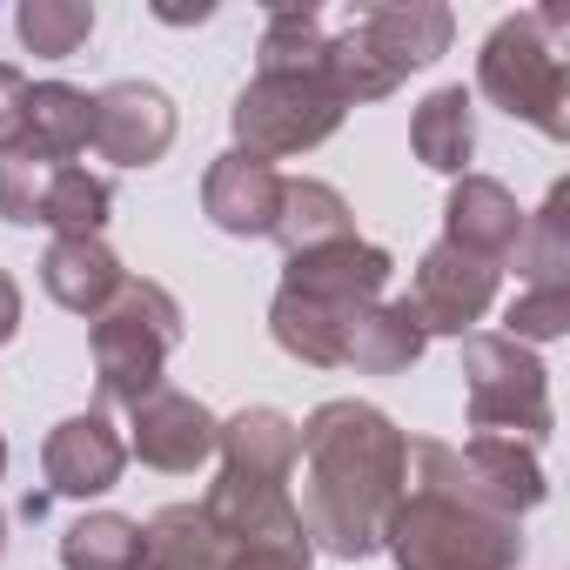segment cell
Returning a JSON list of instances; mask_svg holds the SVG:
<instances>
[{
    "label": "cell",
    "instance_id": "cell-8",
    "mask_svg": "<svg viewBox=\"0 0 570 570\" xmlns=\"http://www.w3.org/2000/svg\"><path fill=\"white\" fill-rule=\"evenodd\" d=\"M463 403H470V430H497L517 443H543L557 430L543 356L497 330L463 336Z\"/></svg>",
    "mask_w": 570,
    "mask_h": 570
},
{
    "label": "cell",
    "instance_id": "cell-7",
    "mask_svg": "<svg viewBox=\"0 0 570 570\" xmlns=\"http://www.w3.org/2000/svg\"><path fill=\"white\" fill-rule=\"evenodd\" d=\"M343 95L330 88V68H255V81L235 95L228 128L242 155L282 161V155H309L343 128Z\"/></svg>",
    "mask_w": 570,
    "mask_h": 570
},
{
    "label": "cell",
    "instance_id": "cell-25",
    "mask_svg": "<svg viewBox=\"0 0 570 570\" xmlns=\"http://www.w3.org/2000/svg\"><path fill=\"white\" fill-rule=\"evenodd\" d=\"M61 570H141V523L121 510H88L61 530Z\"/></svg>",
    "mask_w": 570,
    "mask_h": 570
},
{
    "label": "cell",
    "instance_id": "cell-10",
    "mask_svg": "<svg viewBox=\"0 0 570 570\" xmlns=\"http://www.w3.org/2000/svg\"><path fill=\"white\" fill-rule=\"evenodd\" d=\"M215 430H222V416L202 403V396H188V390H175V383H161V390H148L135 410H128V456H141L148 470H161V476H195L208 456H215Z\"/></svg>",
    "mask_w": 570,
    "mask_h": 570
},
{
    "label": "cell",
    "instance_id": "cell-15",
    "mask_svg": "<svg viewBox=\"0 0 570 570\" xmlns=\"http://www.w3.org/2000/svg\"><path fill=\"white\" fill-rule=\"evenodd\" d=\"M456 463H463L470 490H476L490 510L517 517V523L550 497V476H543V463H537V443H517V436L476 430V436H463V443H456Z\"/></svg>",
    "mask_w": 570,
    "mask_h": 570
},
{
    "label": "cell",
    "instance_id": "cell-27",
    "mask_svg": "<svg viewBox=\"0 0 570 570\" xmlns=\"http://www.w3.org/2000/svg\"><path fill=\"white\" fill-rule=\"evenodd\" d=\"M323 55H330V28L316 8H275L262 21L255 68H323Z\"/></svg>",
    "mask_w": 570,
    "mask_h": 570
},
{
    "label": "cell",
    "instance_id": "cell-19",
    "mask_svg": "<svg viewBox=\"0 0 570 570\" xmlns=\"http://www.w3.org/2000/svg\"><path fill=\"white\" fill-rule=\"evenodd\" d=\"M423 350H430V336L410 316V303L396 296V303H370L356 316V330L343 343V370H356V376H403V370L423 363Z\"/></svg>",
    "mask_w": 570,
    "mask_h": 570
},
{
    "label": "cell",
    "instance_id": "cell-24",
    "mask_svg": "<svg viewBox=\"0 0 570 570\" xmlns=\"http://www.w3.org/2000/svg\"><path fill=\"white\" fill-rule=\"evenodd\" d=\"M115 215V181L108 175H88L81 161H61L48 175V195H41V228L55 235H101Z\"/></svg>",
    "mask_w": 570,
    "mask_h": 570
},
{
    "label": "cell",
    "instance_id": "cell-4",
    "mask_svg": "<svg viewBox=\"0 0 570 570\" xmlns=\"http://www.w3.org/2000/svg\"><path fill=\"white\" fill-rule=\"evenodd\" d=\"M456 41V14L443 0H370L350 14L343 35H330V88L343 95V108L356 101H383L396 95L416 68L443 61Z\"/></svg>",
    "mask_w": 570,
    "mask_h": 570
},
{
    "label": "cell",
    "instance_id": "cell-1",
    "mask_svg": "<svg viewBox=\"0 0 570 570\" xmlns=\"http://www.w3.org/2000/svg\"><path fill=\"white\" fill-rule=\"evenodd\" d=\"M296 463H303V537L309 550L336 563H363L383 550V530L410 483V436L356 396H336L296 423Z\"/></svg>",
    "mask_w": 570,
    "mask_h": 570
},
{
    "label": "cell",
    "instance_id": "cell-13",
    "mask_svg": "<svg viewBox=\"0 0 570 570\" xmlns=\"http://www.w3.org/2000/svg\"><path fill=\"white\" fill-rule=\"evenodd\" d=\"M282 181H289V175H282L275 161L228 148V155H215V161H208V175H202V215H208L222 235H242V242L275 235Z\"/></svg>",
    "mask_w": 570,
    "mask_h": 570
},
{
    "label": "cell",
    "instance_id": "cell-21",
    "mask_svg": "<svg viewBox=\"0 0 570 570\" xmlns=\"http://www.w3.org/2000/svg\"><path fill=\"white\" fill-rule=\"evenodd\" d=\"M141 570H228V543L202 503H168L141 523Z\"/></svg>",
    "mask_w": 570,
    "mask_h": 570
},
{
    "label": "cell",
    "instance_id": "cell-32",
    "mask_svg": "<svg viewBox=\"0 0 570 570\" xmlns=\"http://www.w3.org/2000/svg\"><path fill=\"white\" fill-rule=\"evenodd\" d=\"M0 557H8V510H0Z\"/></svg>",
    "mask_w": 570,
    "mask_h": 570
},
{
    "label": "cell",
    "instance_id": "cell-5",
    "mask_svg": "<svg viewBox=\"0 0 570 570\" xmlns=\"http://www.w3.org/2000/svg\"><path fill=\"white\" fill-rule=\"evenodd\" d=\"M563 8L503 14L476 55V95L510 121H530L550 141H570V68H563Z\"/></svg>",
    "mask_w": 570,
    "mask_h": 570
},
{
    "label": "cell",
    "instance_id": "cell-9",
    "mask_svg": "<svg viewBox=\"0 0 570 570\" xmlns=\"http://www.w3.org/2000/svg\"><path fill=\"white\" fill-rule=\"evenodd\" d=\"M497 282H503V268H490V262H476V255H463L450 242H430L423 262H416V275H410V296L403 303L423 323V336H456L463 343L490 316Z\"/></svg>",
    "mask_w": 570,
    "mask_h": 570
},
{
    "label": "cell",
    "instance_id": "cell-11",
    "mask_svg": "<svg viewBox=\"0 0 570 570\" xmlns=\"http://www.w3.org/2000/svg\"><path fill=\"white\" fill-rule=\"evenodd\" d=\"M175 101L155 81H108L95 95V155L115 168H155L175 148Z\"/></svg>",
    "mask_w": 570,
    "mask_h": 570
},
{
    "label": "cell",
    "instance_id": "cell-12",
    "mask_svg": "<svg viewBox=\"0 0 570 570\" xmlns=\"http://www.w3.org/2000/svg\"><path fill=\"white\" fill-rule=\"evenodd\" d=\"M121 470H128V443H121V430L101 416V410H81V416H61L55 430H48V443H41V476H48V503L55 497H75V503H88V497H108L115 483H121Z\"/></svg>",
    "mask_w": 570,
    "mask_h": 570
},
{
    "label": "cell",
    "instance_id": "cell-30",
    "mask_svg": "<svg viewBox=\"0 0 570 570\" xmlns=\"http://www.w3.org/2000/svg\"><path fill=\"white\" fill-rule=\"evenodd\" d=\"M28 95H35V81H28L14 61H0V148H14V141H21V121H28Z\"/></svg>",
    "mask_w": 570,
    "mask_h": 570
},
{
    "label": "cell",
    "instance_id": "cell-14",
    "mask_svg": "<svg viewBox=\"0 0 570 570\" xmlns=\"http://www.w3.org/2000/svg\"><path fill=\"white\" fill-rule=\"evenodd\" d=\"M443 242L463 248V255H476V262H490V268H510L517 242H523L517 195L497 175H456L450 202H443Z\"/></svg>",
    "mask_w": 570,
    "mask_h": 570
},
{
    "label": "cell",
    "instance_id": "cell-33",
    "mask_svg": "<svg viewBox=\"0 0 570 570\" xmlns=\"http://www.w3.org/2000/svg\"><path fill=\"white\" fill-rule=\"evenodd\" d=\"M0 476H8V436H0Z\"/></svg>",
    "mask_w": 570,
    "mask_h": 570
},
{
    "label": "cell",
    "instance_id": "cell-22",
    "mask_svg": "<svg viewBox=\"0 0 570 570\" xmlns=\"http://www.w3.org/2000/svg\"><path fill=\"white\" fill-rule=\"evenodd\" d=\"M350 235H356V208L343 202V188H330V181H316V175L282 181V215H275L282 255L330 248V242H350Z\"/></svg>",
    "mask_w": 570,
    "mask_h": 570
},
{
    "label": "cell",
    "instance_id": "cell-26",
    "mask_svg": "<svg viewBox=\"0 0 570 570\" xmlns=\"http://www.w3.org/2000/svg\"><path fill=\"white\" fill-rule=\"evenodd\" d=\"M14 35L35 61H75L95 41V8L88 0H28L14 14Z\"/></svg>",
    "mask_w": 570,
    "mask_h": 570
},
{
    "label": "cell",
    "instance_id": "cell-17",
    "mask_svg": "<svg viewBox=\"0 0 570 570\" xmlns=\"http://www.w3.org/2000/svg\"><path fill=\"white\" fill-rule=\"evenodd\" d=\"M215 456H222V476H242V483H296V423L275 403H248L215 430Z\"/></svg>",
    "mask_w": 570,
    "mask_h": 570
},
{
    "label": "cell",
    "instance_id": "cell-29",
    "mask_svg": "<svg viewBox=\"0 0 570 570\" xmlns=\"http://www.w3.org/2000/svg\"><path fill=\"white\" fill-rule=\"evenodd\" d=\"M316 563V550H309V537H282V543H228V570H309Z\"/></svg>",
    "mask_w": 570,
    "mask_h": 570
},
{
    "label": "cell",
    "instance_id": "cell-28",
    "mask_svg": "<svg viewBox=\"0 0 570 570\" xmlns=\"http://www.w3.org/2000/svg\"><path fill=\"white\" fill-rule=\"evenodd\" d=\"M563 330H570V289H523V296L503 309V330H497V336L537 350V343H557Z\"/></svg>",
    "mask_w": 570,
    "mask_h": 570
},
{
    "label": "cell",
    "instance_id": "cell-2",
    "mask_svg": "<svg viewBox=\"0 0 570 570\" xmlns=\"http://www.w3.org/2000/svg\"><path fill=\"white\" fill-rule=\"evenodd\" d=\"M383 550L396 570H523V523L470 490L456 443L416 436L410 483L383 530Z\"/></svg>",
    "mask_w": 570,
    "mask_h": 570
},
{
    "label": "cell",
    "instance_id": "cell-31",
    "mask_svg": "<svg viewBox=\"0 0 570 570\" xmlns=\"http://www.w3.org/2000/svg\"><path fill=\"white\" fill-rule=\"evenodd\" d=\"M14 336H21V282L0 268V350H8Z\"/></svg>",
    "mask_w": 570,
    "mask_h": 570
},
{
    "label": "cell",
    "instance_id": "cell-6",
    "mask_svg": "<svg viewBox=\"0 0 570 570\" xmlns=\"http://www.w3.org/2000/svg\"><path fill=\"white\" fill-rule=\"evenodd\" d=\"M181 303L148 275H128L121 296L95 316L88 350H95V390L108 410H135L148 390H161L168 356L181 350Z\"/></svg>",
    "mask_w": 570,
    "mask_h": 570
},
{
    "label": "cell",
    "instance_id": "cell-16",
    "mask_svg": "<svg viewBox=\"0 0 570 570\" xmlns=\"http://www.w3.org/2000/svg\"><path fill=\"white\" fill-rule=\"evenodd\" d=\"M121 282H128V268H121V255L101 242V235H55L48 242V255H41V289L68 309V316H101L115 296H121Z\"/></svg>",
    "mask_w": 570,
    "mask_h": 570
},
{
    "label": "cell",
    "instance_id": "cell-3",
    "mask_svg": "<svg viewBox=\"0 0 570 570\" xmlns=\"http://www.w3.org/2000/svg\"><path fill=\"white\" fill-rule=\"evenodd\" d=\"M390 248L383 242H330V248H303L282 262L275 303H268V336L282 356H296L309 370H343V343L356 330V316L370 303H383L390 289Z\"/></svg>",
    "mask_w": 570,
    "mask_h": 570
},
{
    "label": "cell",
    "instance_id": "cell-23",
    "mask_svg": "<svg viewBox=\"0 0 570 570\" xmlns=\"http://www.w3.org/2000/svg\"><path fill=\"white\" fill-rule=\"evenodd\" d=\"M517 275L523 289H570V181H550L543 208L523 215Z\"/></svg>",
    "mask_w": 570,
    "mask_h": 570
},
{
    "label": "cell",
    "instance_id": "cell-18",
    "mask_svg": "<svg viewBox=\"0 0 570 570\" xmlns=\"http://www.w3.org/2000/svg\"><path fill=\"white\" fill-rule=\"evenodd\" d=\"M14 148H28L41 161H75L81 148H95V95L68 88V81H35Z\"/></svg>",
    "mask_w": 570,
    "mask_h": 570
},
{
    "label": "cell",
    "instance_id": "cell-20",
    "mask_svg": "<svg viewBox=\"0 0 570 570\" xmlns=\"http://www.w3.org/2000/svg\"><path fill=\"white\" fill-rule=\"evenodd\" d=\"M410 148H416L423 168H436L450 181L470 175V155H476V101H470V88L423 95L416 115H410Z\"/></svg>",
    "mask_w": 570,
    "mask_h": 570
}]
</instances>
